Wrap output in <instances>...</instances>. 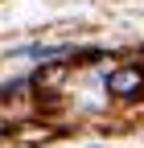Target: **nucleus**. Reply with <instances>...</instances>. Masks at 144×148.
<instances>
[{
    "label": "nucleus",
    "instance_id": "f257e3e1",
    "mask_svg": "<svg viewBox=\"0 0 144 148\" xmlns=\"http://www.w3.org/2000/svg\"><path fill=\"white\" fill-rule=\"evenodd\" d=\"M107 90H111L115 99L140 95V90H144V70H140V66H128V70H115V74H107Z\"/></svg>",
    "mask_w": 144,
    "mask_h": 148
},
{
    "label": "nucleus",
    "instance_id": "f03ea898",
    "mask_svg": "<svg viewBox=\"0 0 144 148\" xmlns=\"http://www.w3.org/2000/svg\"><path fill=\"white\" fill-rule=\"evenodd\" d=\"M91 148H99V144H91Z\"/></svg>",
    "mask_w": 144,
    "mask_h": 148
}]
</instances>
